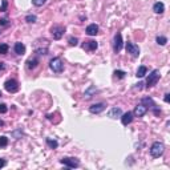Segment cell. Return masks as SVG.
I'll return each instance as SVG.
<instances>
[{
	"mask_svg": "<svg viewBox=\"0 0 170 170\" xmlns=\"http://www.w3.org/2000/svg\"><path fill=\"white\" fill-rule=\"evenodd\" d=\"M36 16L35 15H27L25 16V21L27 23H35V21H36Z\"/></svg>",
	"mask_w": 170,
	"mask_h": 170,
	"instance_id": "d4e9b609",
	"label": "cell"
},
{
	"mask_svg": "<svg viewBox=\"0 0 170 170\" xmlns=\"http://www.w3.org/2000/svg\"><path fill=\"white\" fill-rule=\"evenodd\" d=\"M125 75H126V73H125L124 70H114V76H116L117 78H124Z\"/></svg>",
	"mask_w": 170,
	"mask_h": 170,
	"instance_id": "4316f807",
	"label": "cell"
},
{
	"mask_svg": "<svg viewBox=\"0 0 170 170\" xmlns=\"http://www.w3.org/2000/svg\"><path fill=\"white\" fill-rule=\"evenodd\" d=\"M7 110H8L7 105L5 104H0V113H7Z\"/></svg>",
	"mask_w": 170,
	"mask_h": 170,
	"instance_id": "f546056e",
	"label": "cell"
},
{
	"mask_svg": "<svg viewBox=\"0 0 170 170\" xmlns=\"http://www.w3.org/2000/svg\"><path fill=\"white\" fill-rule=\"evenodd\" d=\"M133 121V113L131 112H126V113H124V114H121V122H122V125H129L130 122Z\"/></svg>",
	"mask_w": 170,
	"mask_h": 170,
	"instance_id": "8fae6325",
	"label": "cell"
},
{
	"mask_svg": "<svg viewBox=\"0 0 170 170\" xmlns=\"http://www.w3.org/2000/svg\"><path fill=\"white\" fill-rule=\"evenodd\" d=\"M160 77H161L160 70H158V69H154V70H153V72L149 75L147 80H146V88H147V89H149V88H152V86H154V85L158 83Z\"/></svg>",
	"mask_w": 170,
	"mask_h": 170,
	"instance_id": "3957f363",
	"label": "cell"
},
{
	"mask_svg": "<svg viewBox=\"0 0 170 170\" xmlns=\"http://www.w3.org/2000/svg\"><path fill=\"white\" fill-rule=\"evenodd\" d=\"M97 46H98V44L96 43L94 40H89V41H85L83 44V49H84V51H89V52L96 51V49H97Z\"/></svg>",
	"mask_w": 170,
	"mask_h": 170,
	"instance_id": "30bf717a",
	"label": "cell"
},
{
	"mask_svg": "<svg viewBox=\"0 0 170 170\" xmlns=\"http://www.w3.org/2000/svg\"><path fill=\"white\" fill-rule=\"evenodd\" d=\"M60 162L64 166H68V168H70V169H75V168L80 166V161H78L77 158H72V157H65V158H62V160H60Z\"/></svg>",
	"mask_w": 170,
	"mask_h": 170,
	"instance_id": "277c9868",
	"label": "cell"
},
{
	"mask_svg": "<svg viewBox=\"0 0 170 170\" xmlns=\"http://www.w3.org/2000/svg\"><path fill=\"white\" fill-rule=\"evenodd\" d=\"M46 144H48V146L51 147V149H56V147L59 146V142H57L56 139H51V138H46Z\"/></svg>",
	"mask_w": 170,
	"mask_h": 170,
	"instance_id": "44dd1931",
	"label": "cell"
},
{
	"mask_svg": "<svg viewBox=\"0 0 170 170\" xmlns=\"http://www.w3.org/2000/svg\"><path fill=\"white\" fill-rule=\"evenodd\" d=\"M86 35H89V36H96V35L98 33V25L97 24H89V25L86 27Z\"/></svg>",
	"mask_w": 170,
	"mask_h": 170,
	"instance_id": "4fadbf2b",
	"label": "cell"
},
{
	"mask_svg": "<svg viewBox=\"0 0 170 170\" xmlns=\"http://www.w3.org/2000/svg\"><path fill=\"white\" fill-rule=\"evenodd\" d=\"M64 32H65V29H64V27H61V25H53L51 28V33H52V36H53L54 40L61 39Z\"/></svg>",
	"mask_w": 170,
	"mask_h": 170,
	"instance_id": "52a82bcc",
	"label": "cell"
},
{
	"mask_svg": "<svg viewBox=\"0 0 170 170\" xmlns=\"http://www.w3.org/2000/svg\"><path fill=\"white\" fill-rule=\"evenodd\" d=\"M13 49H15V52L17 54H20V56L25 53V45H24L23 43H16L15 44V48H13Z\"/></svg>",
	"mask_w": 170,
	"mask_h": 170,
	"instance_id": "2e32d148",
	"label": "cell"
},
{
	"mask_svg": "<svg viewBox=\"0 0 170 170\" xmlns=\"http://www.w3.org/2000/svg\"><path fill=\"white\" fill-rule=\"evenodd\" d=\"M163 152H165V146H163L162 142H154L152 145V147H150V154L154 158L161 157L163 154Z\"/></svg>",
	"mask_w": 170,
	"mask_h": 170,
	"instance_id": "6da1fadb",
	"label": "cell"
},
{
	"mask_svg": "<svg viewBox=\"0 0 170 170\" xmlns=\"http://www.w3.org/2000/svg\"><path fill=\"white\" fill-rule=\"evenodd\" d=\"M146 72H147V68L146 67H144V65H141V67L137 69V77H144L145 75H146Z\"/></svg>",
	"mask_w": 170,
	"mask_h": 170,
	"instance_id": "d6986e66",
	"label": "cell"
},
{
	"mask_svg": "<svg viewBox=\"0 0 170 170\" xmlns=\"http://www.w3.org/2000/svg\"><path fill=\"white\" fill-rule=\"evenodd\" d=\"M8 7V1L7 0H1V5H0V12H5Z\"/></svg>",
	"mask_w": 170,
	"mask_h": 170,
	"instance_id": "484cf974",
	"label": "cell"
},
{
	"mask_svg": "<svg viewBox=\"0 0 170 170\" xmlns=\"http://www.w3.org/2000/svg\"><path fill=\"white\" fill-rule=\"evenodd\" d=\"M0 97H1V92H0Z\"/></svg>",
	"mask_w": 170,
	"mask_h": 170,
	"instance_id": "d590c367",
	"label": "cell"
},
{
	"mask_svg": "<svg viewBox=\"0 0 170 170\" xmlns=\"http://www.w3.org/2000/svg\"><path fill=\"white\" fill-rule=\"evenodd\" d=\"M113 49H114L116 53H118V52L122 49V36H121V33H116V36H114V39H113Z\"/></svg>",
	"mask_w": 170,
	"mask_h": 170,
	"instance_id": "ba28073f",
	"label": "cell"
},
{
	"mask_svg": "<svg viewBox=\"0 0 170 170\" xmlns=\"http://www.w3.org/2000/svg\"><path fill=\"white\" fill-rule=\"evenodd\" d=\"M163 100H165V102H170V94H169V93H166V94H165Z\"/></svg>",
	"mask_w": 170,
	"mask_h": 170,
	"instance_id": "d6a6232c",
	"label": "cell"
},
{
	"mask_svg": "<svg viewBox=\"0 0 170 170\" xmlns=\"http://www.w3.org/2000/svg\"><path fill=\"white\" fill-rule=\"evenodd\" d=\"M125 48H126V52L130 54L131 57H133V59H137V57L139 56V48H138V45H136V44L126 43Z\"/></svg>",
	"mask_w": 170,
	"mask_h": 170,
	"instance_id": "5b68a950",
	"label": "cell"
},
{
	"mask_svg": "<svg viewBox=\"0 0 170 170\" xmlns=\"http://www.w3.org/2000/svg\"><path fill=\"white\" fill-rule=\"evenodd\" d=\"M37 65H39V59H36V57H32V59H29L28 61H27V68H28L29 70L35 69Z\"/></svg>",
	"mask_w": 170,
	"mask_h": 170,
	"instance_id": "9a60e30c",
	"label": "cell"
},
{
	"mask_svg": "<svg viewBox=\"0 0 170 170\" xmlns=\"http://www.w3.org/2000/svg\"><path fill=\"white\" fill-rule=\"evenodd\" d=\"M157 44H160V45H165L166 43H168V37L165 36H157Z\"/></svg>",
	"mask_w": 170,
	"mask_h": 170,
	"instance_id": "603a6c76",
	"label": "cell"
},
{
	"mask_svg": "<svg viewBox=\"0 0 170 170\" xmlns=\"http://www.w3.org/2000/svg\"><path fill=\"white\" fill-rule=\"evenodd\" d=\"M121 114H122V112L120 108H112L108 112V117H110V118H117V117H120Z\"/></svg>",
	"mask_w": 170,
	"mask_h": 170,
	"instance_id": "5bb4252c",
	"label": "cell"
},
{
	"mask_svg": "<svg viewBox=\"0 0 170 170\" xmlns=\"http://www.w3.org/2000/svg\"><path fill=\"white\" fill-rule=\"evenodd\" d=\"M147 112V108L145 105H142V104H139V105H137L136 108H134V116L137 117H142L145 113Z\"/></svg>",
	"mask_w": 170,
	"mask_h": 170,
	"instance_id": "7c38bea8",
	"label": "cell"
},
{
	"mask_svg": "<svg viewBox=\"0 0 170 170\" xmlns=\"http://www.w3.org/2000/svg\"><path fill=\"white\" fill-rule=\"evenodd\" d=\"M4 88L7 92L9 93H15L19 90V83L16 80H13V78H11V80H7L4 84Z\"/></svg>",
	"mask_w": 170,
	"mask_h": 170,
	"instance_id": "8992f818",
	"label": "cell"
},
{
	"mask_svg": "<svg viewBox=\"0 0 170 170\" xmlns=\"http://www.w3.org/2000/svg\"><path fill=\"white\" fill-rule=\"evenodd\" d=\"M7 24H8V20H7V19H0V25H7Z\"/></svg>",
	"mask_w": 170,
	"mask_h": 170,
	"instance_id": "4dcf8cb0",
	"label": "cell"
},
{
	"mask_svg": "<svg viewBox=\"0 0 170 170\" xmlns=\"http://www.w3.org/2000/svg\"><path fill=\"white\" fill-rule=\"evenodd\" d=\"M93 92H97V89H96L94 86H89V89L85 92V94H84V98L85 100H89V98H92V93Z\"/></svg>",
	"mask_w": 170,
	"mask_h": 170,
	"instance_id": "ffe728a7",
	"label": "cell"
},
{
	"mask_svg": "<svg viewBox=\"0 0 170 170\" xmlns=\"http://www.w3.org/2000/svg\"><path fill=\"white\" fill-rule=\"evenodd\" d=\"M153 11H154L155 13H163V11H165V5H163V3L157 1L154 5H153Z\"/></svg>",
	"mask_w": 170,
	"mask_h": 170,
	"instance_id": "e0dca14e",
	"label": "cell"
},
{
	"mask_svg": "<svg viewBox=\"0 0 170 170\" xmlns=\"http://www.w3.org/2000/svg\"><path fill=\"white\" fill-rule=\"evenodd\" d=\"M49 67H51V69L53 70L54 73H61L62 70H64V64H62V61H61L60 57H54V59H52L51 62H49Z\"/></svg>",
	"mask_w": 170,
	"mask_h": 170,
	"instance_id": "7a4b0ae2",
	"label": "cell"
},
{
	"mask_svg": "<svg viewBox=\"0 0 170 170\" xmlns=\"http://www.w3.org/2000/svg\"><path fill=\"white\" fill-rule=\"evenodd\" d=\"M4 68H5V64H4L3 61H0V70H3Z\"/></svg>",
	"mask_w": 170,
	"mask_h": 170,
	"instance_id": "836d02e7",
	"label": "cell"
},
{
	"mask_svg": "<svg viewBox=\"0 0 170 170\" xmlns=\"http://www.w3.org/2000/svg\"><path fill=\"white\" fill-rule=\"evenodd\" d=\"M105 109V104L104 102H100V104H93L92 106H89V112L93 114H98Z\"/></svg>",
	"mask_w": 170,
	"mask_h": 170,
	"instance_id": "9c48e42d",
	"label": "cell"
},
{
	"mask_svg": "<svg viewBox=\"0 0 170 170\" xmlns=\"http://www.w3.org/2000/svg\"><path fill=\"white\" fill-rule=\"evenodd\" d=\"M142 105H145L146 108H147L149 105H150V108H155V106H157V105H155V102H154V101H153L150 97H145V98H142Z\"/></svg>",
	"mask_w": 170,
	"mask_h": 170,
	"instance_id": "ac0fdd59",
	"label": "cell"
},
{
	"mask_svg": "<svg viewBox=\"0 0 170 170\" xmlns=\"http://www.w3.org/2000/svg\"><path fill=\"white\" fill-rule=\"evenodd\" d=\"M68 43H69V45L76 46L77 45V43H78V40L76 39V37H69V39H68Z\"/></svg>",
	"mask_w": 170,
	"mask_h": 170,
	"instance_id": "f1b7e54d",
	"label": "cell"
},
{
	"mask_svg": "<svg viewBox=\"0 0 170 170\" xmlns=\"http://www.w3.org/2000/svg\"><path fill=\"white\" fill-rule=\"evenodd\" d=\"M5 163H7V162H5V160H3V158H0V169H1V168H4V166H5Z\"/></svg>",
	"mask_w": 170,
	"mask_h": 170,
	"instance_id": "1f68e13d",
	"label": "cell"
},
{
	"mask_svg": "<svg viewBox=\"0 0 170 170\" xmlns=\"http://www.w3.org/2000/svg\"><path fill=\"white\" fill-rule=\"evenodd\" d=\"M8 49H9L8 44H0V54H7Z\"/></svg>",
	"mask_w": 170,
	"mask_h": 170,
	"instance_id": "7402d4cb",
	"label": "cell"
},
{
	"mask_svg": "<svg viewBox=\"0 0 170 170\" xmlns=\"http://www.w3.org/2000/svg\"><path fill=\"white\" fill-rule=\"evenodd\" d=\"M8 145V138L5 136L0 137V147H5Z\"/></svg>",
	"mask_w": 170,
	"mask_h": 170,
	"instance_id": "cb8c5ba5",
	"label": "cell"
},
{
	"mask_svg": "<svg viewBox=\"0 0 170 170\" xmlns=\"http://www.w3.org/2000/svg\"><path fill=\"white\" fill-rule=\"evenodd\" d=\"M32 3H33V5H36V7H41L46 3V0H32Z\"/></svg>",
	"mask_w": 170,
	"mask_h": 170,
	"instance_id": "83f0119b",
	"label": "cell"
},
{
	"mask_svg": "<svg viewBox=\"0 0 170 170\" xmlns=\"http://www.w3.org/2000/svg\"><path fill=\"white\" fill-rule=\"evenodd\" d=\"M3 125H4V122H3L1 120H0V126H3Z\"/></svg>",
	"mask_w": 170,
	"mask_h": 170,
	"instance_id": "e575fe53",
	"label": "cell"
}]
</instances>
